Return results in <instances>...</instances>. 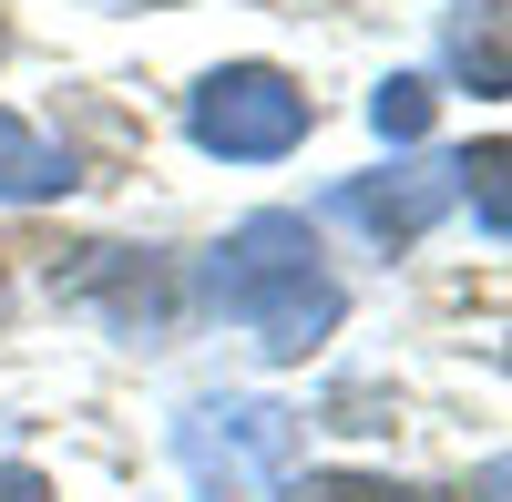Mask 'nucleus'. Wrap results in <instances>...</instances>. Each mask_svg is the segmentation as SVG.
I'll list each match as a JSON object with an SVG mask.
<instances>
[{"label":"nucleus","instance_id":"obj_1","mask_svg":"<svg viewBox=\"0 0 512 502\" xmlns=\"http://www.w3.org/2000/svg\"><path fill=\"white\" fill-rule=\"evenodd\" d=\"M205 287H216V308H226L267 359H308L328 328H338V277L318 267L308 216H246V226L216 246Z\"/></svg>","mask_w":512,"mask_h":502},{"label":"nucleus","instance_id":"obj_2","mask_svg":"<svg viewBox=\"0 0 512 502\" xmlns=\"http://www.w3.org/2000/svg\"><path fill=\"white\" fill-rule=\"evenodd\" d=\"M175 462H185V482L205 502H256L297 462V410H277V400H195L175 421Z\"/></svg>","mask_w":512,"mask_h":502},{"label":"nucleus","instance_id":"obj_3","mask_svg":"<svg viewBox=\"0 0 512 502\" xmlns=\"http://www.w3.org/2000/svg\"><path fill=\"white\" fill-rule=\"evenodd\" d=\"M185 123H195L205 154H226V164H267V154H287L297 134H308V93H297L287 72H267V62H226V72L195 82Z\"/></svg>","mask_w":512,"mask_h":502},{"label":"nucleus","instance_id":"obj_4","mask_svg":"<svg viewBox=\"0 0 512 502\" xmlns=\"http://www.w3.org/2000/svg\"><path fill=\"white\" fill-rule=\"evenodd\" d=\"M451 164H390V175H349L328 195V216H349L369 246H410V236H431L441 226V205H451Z\"/></svg>","mask_w":512,"mask_h":502},{"label":"nucleus","instance_id":"obj_5","mask_svg":"<svg viewBox=\"0 0 512 502\" xmlns=\"http://www.w3.org/2000/svg\"><path fill=\"white\" fill-rule=\"evenodd\" d=\"M62 185H72V154H52L21 113H0V195H11V205H41V195H62Z\"/></svg>","mask_w":512,"mask_h":502},{"label":"nucleus","instance_id":"obj_6","mask_svg":"<svg viewBox=\"0 0 512 502\" xmlns=\"http://www.w3.org/2000/svg\"><path fill=\"white\" fill-rule=\"evenodd\" d=\"M451 62L472 72V93H502V0H461L451 11Z\"/></svg>","mask_w":512,"mask_h":502},{"label":"nucleus","instance_id":"obj_7","mask_svg":"<svg viewBox=\"0 0 512 502\" xmlns=\"http://www.w3.org/2000/svg\"><path fill=\"white\" fill-rule=\"evenodd\" d=\"M369 123H379L390 144H420V134H431V82H420V72H390V82H379V103H369Z\"/></svg>","mask_w":512,"mask_h":502},{"label":"nucleus","instance_id":"obj_8","mask_svg":"<svg viewBox=\"0 0 512 502\" xmlns=\"http://www.w3.org/2000/svg\"><path fill=\"white\" fill-rule=\"evenodd\" d=\"M451 185H472V195H482V226H492V236H512V195H502V144L461 154V164H451Z\"/></svg>","mask_w":512,"mask_h":502},{"label":"nucleus","instance_id":"obj_9","mask_svg":"<svg viewBox=\"0 0 512 502\" xmlns=\"http://www.w3.org/2000/svg\"><path fill=\"white\" fill-rule=\"evenodd\" d=\"M287 502H431V492H410V482H369V472H318V482H297Z\"/></svg>","mask_w":512,"mask_h":502},{"label":"nucleus","instance_id":"obj_10","mask_svg":"<svg viewBox=\"0 0 512 502\" xmlns=\"http://www.w3.org/2000/svg\"><path fill=\"white\" fill-rule=\"evenodd\" d=\"M0 502H52V482H41V472H21V462H11V472H0Z\"/></svg>","mask_w":512,"mask_h":502}]
</instances>
